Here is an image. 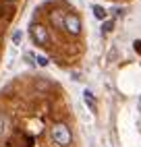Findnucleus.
I'll return each instance as SVG.
<instances>
[{
	"instance_id": "f257e3e1",
	"label": "nucleus",
	"mask_w": 141,
	"mask_h": 147,
	"mask_svg": "<svg viewBox=\"0 0 141 147\" xmlns=\"http://www.w3.org/2000/svg\"><path fill=\"white\" fill-rule=\"evenodd\" d=\"M50 137H52V141L60 147H68L73 143V133H70L68 124H64V122H54L50 126Z\"/></svg>"
},
{
	"instance_id": "f03ea898",
	"label": "nucleus",
	"mask_w": 141,
	"mask_h": 147,
	"mask_svg": "<svg viewBox=\"0 0 141 147\" xmlns=\"http://www.w3.org/2000/svg\"><path fill=\"white\" fill-rule=\"evenodd\" d=\"M62 25H64V29H66L70 35H79V33H81V19H79V15L73 13V11L64 13V21H62Z\"/></svg>"
},
{
	"instance_id": "7ed1b4c3",
	"label": "nucleus",
	"mask_w": 141,
	"mask_h": 147,
	"mask_svg": "<svg viewBox=\"0 0 141 147\" xmlns=\"http://www.w3.org/2000/svg\"><path fill=\"white\" fill-rule=\"evenodd\" d=\"M31 37H33V42L37 46H42V48H48V44H50V35L42 25H31Z\"/></svg>"
},
{
	"instance_id": "20e7f679",
	"label": "nucleus",
	"mask_w": 141,
	"mask_h": 147,
	"mask_svg": "<svg viewBox=\"0 0 141 147\" xmlns=\"http://www.w3.org/2000/svg\"><path fill=\"white\" fill-rule=\"evenodd\" d=\"M83 95H85V104L89 106V110H92V112H98V104H96V100H94V95L89 93V91H85Z\"/></svg>"
},
{
	"instance_id": "39448f33",
	"label": "nucleus",
	"mask_w": 141,
	"mask_h": 147,
	"mask_svg": "<svg viewBox=\"0 0 141 147\" xmlns=\"http://www.w3.org/2000/svg\"><path fill=\"white\" fill-rule=\"evenodd\" d=\"M29 58H33V60L39 64V66H48V58L46 56H31V54H27Z\"/></svg>"
},
{
	"instance_id": "423d86ee",
	"label": "nucleus",
	"mask_w": 141,
	"mask_h": 147,
	"mask_svg": "<svg viewBox=\"0 0 141 147\" xmlns=\"http://www.w3.org/2000/svg\"><path fill=\"white\" fill-rule=\"evenodd\" d=\"M94 15H96L98 19H102V21L106 19V11H104L102 6H94Z\"/></svg>"
},
{
	"instance_id": "0eeeda50",
	"label": "nucleus",
	"mask_w": 141,
	"mask_h": 147,
	"mask_svg": "<svg viewBox=\"0 0 141 147\" xmlns=\"http://www.w3.org/2000/svg\"><path fill=\"white\" fill-rule=\"evenodd\" d=\"M112 27H114V21H106V23H104V27H102V31H104V33H108V31H112Z\"/></svg>"
},
{
	"instance_id": "6e6552de",
	"label": "nucleus",
	"mask_w": 141,
	"mask_h": 147,
	"mask_svg": "<svg viewBox=\"0 0 141 147\" xmlns=\"http://www.w3.org/2000/svg\"><path fill=\"white\" fill-rule=\"evenodd\" d=\"M21 40H23V33H21V31H15V35H13V42H15V44H21Z\"/></svg>"
},
{
	"instance_id": "1a4fd4ad",
	"label": "nucleus",
	"mask_w": 141,
	"mask_h": 147,
	"mask_svg": "<svg viewBox=\"0 0 141 147\" xmlns=\"http://www.w3.org/2000/svg\"><path fill=\"white\" fill-rule=\"evenodd\" d=\"M135 50H139V52H141V42H135Z\"/></svg>"
},
{
	"instance_id": "9d476101",
	"label": "nucleus",
	"mask_w": 141,
	"mask_h": 147,
	"mask_svg": "<svg viewBox=\"0 0 141 147\" xmlns=\"http://www.w3.org/2000/svg\"><path fill=\"white\" fill-rule=\"evenodd\" d=\"M4 2H15V0H4Z\"/></svg>"
},
{
	"instance_id": "9b49d317",
	"label": "nucleus",
	"mask_w": 141,
	"mask_h": 147,
	"mask_svg": "<svg viewBox=\"0 0 141 147\" xmlns=\"http://www.w3.org/2000/svg\"><path fill=\"white\" fill-rule=\"evenodd\" d=\"M139 104H141V97H139Z\"/></svg>"
}]
</instances>
